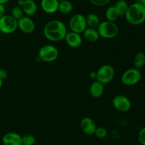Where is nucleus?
Here are the masks:
<instances>
[{
    "label": "nucleus",
    "instance_id": "obj_1",
    "mask_svg": "<svg viewBox=\"0 0 145 145\" xmlns=\"http://www.w3.org/2000/svg\"><path fill=\"white\" fill-rule=\"evenodd\" d=\"M67 32L66 25L59 20L48 21L43 28L44 36L52 42H59L65 40Z\"/></svg>",
    "mask_w": 145,
    "mask_h": 145
},
{
    "label": "nucleus",
    "instance_id": "obj_2",
    "mask_svg": "<svg viewBox=\"0 0 145 145\" xmlns=\"http://www.w3.org/2000/svg\"><path fill=\"white\" fill-rule=\"evenodd\" d=\"M125 17L131 25H140L145 21V7L137 2L134 3L129 6Z\"/></svg>",
    "mask_w": 145,
    "mask_h": 145
},
{
    "label": "nucleus",
    "instance_id": "obj_3",
    "mask_svg": "<svg viewBox=\"0 0 145 145\" xmlns=\"http://www.w3.org/2000/svg\"><path fill=\"white\" fill-rule=\"evenodd\" d=\"M99 36L105 39H112L116 38L119 33V28L115 22L103 21L97 27Z\"/></svg>",
    "mask_w": 145,
    "mask_h": 145
},
{
    "label": "nucleus",
    "instance_id": "obj_4",
    "mask_svg": "<svg viewBox=\"0 0 145 145\" xmlns=\"http://www.w3.org/2000/svg\"><path fill=\"white\" fill-rule=\"evenodd\" d=\"M142 74L140 69L136 68H130L125 71L121 76V82L127 86H132L140 82Z\"/></svg>",
    "mask_w": 145,
    "mask_h": 145
},
{
    "label": "nucleus",
    "instance_id": "obj_5",
    "mask_svg": "<svg viewBox=\"0 0 145 145\" xmlns=\"http://www.w3.org/2000/svg\"><path fill=\"white\" fill-rule=\"evenodd\" d=\"M115 76V69L110 65H103L96 71V81L104 84L112 82Z\"/></svg>",
    "mask_w": 145,
    "mask_h": 145
},
{
    "label": "nucleus",
    "instance_id": "obj_6",
    "mask_svg": "<svg viewBox=\"0 0 145 145\" xmlns=\"http://www.w3.org/2000/svg\"><path fill=\"white\" fill-rule=\"evenodd\" d=\"M59 56L57 48L52 45H45L38 50V57L40 60L45 62H52Z\"/></svg>",
    "mask_w": 145,
    "mask_h": 145
},
{
    "label": "nucleus",
    "instance_id": "obj_7",
    "mask_svg": "<svg viewBox=\"0 0 145 145\" xmlns=\"http://www.w3.org/2000/svg\"><path fill=\"white\" fill-rule=\"evenodd\" d=\"M18 29V21L11 15L5 14L0 18V32L4 34H11Z\"/></svg>",
    "mask_w": 145,
    "mask_h": 145
},
{
    "label": "nucleus",
    "instance_id": "obj_8",
    "mask_svg": "<svg viewBox=\"0 0 145 145\" xmlns=\"http://www.w3.org/2000/svg\"><path fill=\"white\" fill-rule=\"evenodd\" d=\"M69 27L72 32L79 34L83 33L87 28L86 17L81 14H74L69 19Z\"/></svg>",
    "mask_w": 145,
    "mask_h": 145
},
{
    "label": "nucleus",
    "instance_id": "obj_9",
    "mask_svg": "<svg viewBox=\"0 0 145 145\" xmlns=\"http://www.w3.org/2000/svg\"><path fill=\"white\" fill-rule=\"evenodd\" d=\"M113 106L116 110L121 113L129 111L132 107L130 99L124 95H117L113 99Z\"/></svg>",
    "mask_w": 145,
    "mask_h": 145
},
{
    "label": "nucleus",
    "instance_id": "obj_10",
    "mask_svg": "<svg viewBox=\"0 0 145 145\" xmlns=\"http://www.w3.org/2000/svg\"><path fill=\"white\" fill-rule=\"evenodd\" d=\"M18 28L24 33H32L35 31V23L30 17L23 16L18 20Z\"/></svg>",
    "mask_w": 145,
    "mask_h": 145
},
{
    "label": "nucleus",
    "instance_id": "obj_11",
    "mask_svg": "<svg viewBox=\"0 0 145 145\" xmlns=\"http://www.w3.org/2000/svg\"><path fill=\"white\" fill-rule=\"evenodd\" d=\"M80 127L82 132L87 135H93L97 127L93 119L89 117L82 118L80 123Z\"/></svg>",
    "mask_w": 145,
    "mask_h": 145
},
{
    "label": "nucleus",
    "instance_id": "obj_12",
    "mask_svg": "<svg viewBox=\"0 0 145 145\" xmlns=\"http://www.w3.org/2000/svg\"><path fill=\"white\" fill-rule=\"evenodd\" d=\"M65 40L70 48H77L82 45V37L80 34L70 31L67 32L65 38Z\"/></svg>",
    "mask_w": 145,
    "mask_h": 145
},
{
    "label": "nucleus",
    "instance_id": "obj_13",
    "mask_svg": "<svg viewBox=\"0 0 145 145\" xmlns=\"http://www.w3.org/2000/svg\"><path fill=\"white\" fill-rule=\"evenodd\" d=\"M2 143L4 145H22L21 136L14 132L7 133L3 136Z\"/></svg>",
    "mask_w": 145,
    "mask_h": 145
},
{
    "label": "nucleus",
    "instance_id": "obj_14",
    "mask_svg": "<svg viewBox=\"0 0 145 145\" xmlns=\"http://www.w3.org/2000/svg\"><path fill=\"white\" fill-rule=\"evenodd\" d=\"M59 3L57 0H41L40 7L47 14H54L58 11Z\"/></svg>",
    "mask_w": 145,
    "mask_h": 145
},
{
    "label": "nucleus",
    "instance_id": "obj_15",
    "mask_svg": "<svg viewBox=\"0 0 145 145\" xmlns=\"http://www.w3.org/2000/svg\"><path fill=\"white\" fill-rule=\"evenodd\" d=\"M89 93L93 98L99 99L101 97L104 93V86L103 84L96 80L91 84L89 88Z\"/></svg>",
    "mask_w": 145,
    "mask_h": 145
},
{
    "label": "nucleus",
    "instance_id": "obj_16",
    "mask_svg": "<svg viewBox=\"0 0 145 145\" xmlns=\"http://www.w3.org/2000/svg\"><path fill=\"white\" fill-rule=\"evenodd\" d=\"M21 8L24 14L28 17L34 16L38 11V6L33 0H25Z\"/></svg>",
    "mask_w": 145,
    "mask_h": 145
},
{
    "label": "nucleus",
    "instance_id": "obj_17",
    "mask_svg": "<svg viewBox=\"0 0 145 145\" xmlns=\"http://www.w3.org/2000/svg\"><path fill=\"white\" fill-rule=\"evenodd\" d=\"M83 34L84 39L89 42H97L99 40V38H100L97 29H96V28H91L87 27L86 30L83 32Z\"/></svg>",
    "mask_w": 145,
    "mask_h": 145
},
{
    "label": "nucleus",
    "instance_id": "obj_18",
    "mask_svg": "<svg viewBox=\"0 0 145 145\" xmlns=\"http://www.w3.org/2000/svg\"><path fill=\"white\" fill-rule=\"evenodd\" d=\"M86 21L87 27L91 28H97L99 25L100 24V18L99 16L93 13L88 14L87 16L86 17Z\"/></svg>",
    "mask_w": 145,
    "mask_h": 145
},
{
    "label": "nucleus",
    "instance_id": "obj_19",
    "mask_svg": "<svg viewBox=\"0 0 145 145\" xmlns=\"http://www.w3.org/2000/svg\"><path fill=\"white\" fill-rule=\"evenodd\" d=\"M105 16H106V21H111V22H115L118 18V12L115 6H110L106 9Z\"/></svg>",
    "mask_w": 145,
    "mask_h": 145
},
{
    "label": "nucleus",
    "instance_id": "obj_20",
    "mask_svg": "<svg viewBox=\"0 0 145 145\" xmlns=\"http://www.w3.org/2000/svg\"><path fill=\"white\" fill-rule=\"evenodd\" d=\"M115 7L118 12L119 16H125L128 9L129 5L125 0H118L116 1Z\"/></svg>",
    "mask_w": 145,
    "mask_h": 145
},
{
    "label": "nucleus",
    "instance_id": "obj_21",
    "mask_svg": "<svg viewBox=\"0 0 145 145\" xmlns=\"http://www.w3.org/2000/svg\"><path fill=\"white\" fill-rule=\"evenodd\" d=\"M133 65L135 68L140 69L145 65V54L143 52H138L134 57Z\"/></svg>",
    "mask_w": 145,
    "mask_h": 145
},
{
    "label": "nucleus",
    "instance_id": "obj_22",
    "mask_svg": "<svg viewBox=\"0 0 145 145\" xmlns=\"http://www.w3.org/2000/svg\"><path fill=\"white\" fill-rule=\"evenodd\" d=\"M73 9V5L69 1H61L59 3V7H58V11L63 14H68L72 12Z\"/></svg>",
    "mask_w": 145,
    "mask_h": 145
},
{
    "label": "nucleus",
    "instance_id": "obj_23",
    "mask_svg": "<svg viewBox=\"0 0 145 145\" xmlns=\"http://www.w3.org/2000/svg\"><path fill=\"white\" fill-rule=\"evenodd\" d=\"M21 140H22V145H34L36 142L35 137L30 134L22 136Z\"/></svg>",
    "mask_w": 145,
    "mask_h": 145
},
{
    "label": "nucleus",
    "instance_id": "obj_24",
    "mask_svg": "<svg viewBox=\"0 0 145 145\" xmlns=\"http://www.w3.org/2000/svg\"><path fill=\"white\" fill-rule=\"evenodd\" d=\"M11 16L15 18L16 20H19L20 18L24 16V13L22 8L20 7H15L11 9Z\"/></svg>",
    "mask_w": 145,
    "mask_h": 145
},
{
    "label": "nucleus",
    "instance_id": "obj_25",
    "mask_svg": "<svg viewBox=\"0 0 145 145\" xmlns=\"http://www.w3.org/2000/svg\"><path fill=\"white\" fill-rule=\"evenodd\" d=\"M95 135L96 137L99 139H103L107 136L108 131L106 127H96V132H95Z\"/></svg>",
    "mask_w": 145,
    "mask_h": 145
},
{
    "label": "nucleus",
    "instance_id": "obj_26",
    "mask_svg": "<svg viewBox=\"0 0 145 145\" xmlns=\"http://www.w3.org/2000/svg\"><path fill=\"white\" fill-rule=\"evenodd\" d=\"M110 0H90L91 3L96 7H103L110 2Z\"/></svg>",
    "mask_w": 145,
    "mask_h": 145
},
{
    "label": "nucleus",
    "instance_id": "obj_27",
    "mask_svg": "<svg viewBox=\"0 0 145 145\" xmlns=\"http://www.w3.org/2000/svg\"><path fill=\"white\" fill-rule=\"evenodd\" d=\"M138 141L142 145H145V127H142L139 132Z\"/></svg>",
    "mask_w": 145,
    "mask_h": 145
},
{
    "label": "nucleus",
    "instance_id": "obj_28",
    "mask_svg": "<svg viewBox=\"0 0 145 145\" xmlns=\"http://www.w3.org/2000/svg\"><path fill=\"white\" fill-rule=\"evenodd\" d=\"M7 76H8V74H7V71L1 68V69H0V79L4 80V79H7Z\"/></svg>",
    "mask_w": 145,
    "mask_h": 145
},
{
    "label": "nucleus",
    "instance_id": "obj_29",
    "mask_svg": "<svg viewBox=\"0 0 145 145\" xmlns=\"http://www.w3.org/2000/svg\"><path fill=\"white\" fill-rule=\"evenodd\" d=\"M5 15V7L4 4H0V18Z\"/></svg>",
    "mask_w": 145,
    "mask_h": 145
},
{
    "label": "nucleus",
    "instance_id": "obj_30",
    "mask_svg": "<svg viewBox=\"0 0 145 145\" xmlns=\"http://www.w3.org/2000/svg\"><path fill=\"white\" fill-rule=\"evenodd\" d=\"M89 76H90V77L91 78V79H96V72H94V71H93V72H91L90 73V74H89Z\"/></svg>",
    "mask_w": 145,
    "mask_h": 145
},
{
    "label": "nucleus",
    "instance_id": "obj_31",
    "mask_svg": "<svg viewBox=\"0 0 145 145\" xmlns=\"http://www.w3.org/2000/svg\"><path fill=\"white\" fill-rule=\"evenodd\" d=\"M136 2L142 4V5L144 6V7H145V0H137V1H136Z\"/></svg>",
    "mask_w": 145,
    "mask_h": 145
},
{
    "label": "nucleus",
    "instance_id": "obj_32",
    "mask_svg": "<svg viewBox=\"0 0 145 145\" xmlns=\"http://www.w3.org/2000/svg\"><path fill=\"white\" fill-rule=\"evenodd\" d=\"M9 0H0V4H5L6 3H7Z\"/></svg>",
    "mask_w": 145,
    "mask_h": 145
},
{
    "label": "nucleus",
    "instance_id": "obj_33",
    "mask_svg": "<svg viewBox=\"0 0 145 145\" xmlns=\"http://www.w3.org/2000/svg\"><path fill=\"white\" fill-rule=\"evenodd\" d=\"M2 84H3V80L1 79H0V89H1V88L2 87Z\"/></svg>",
    "mask_w": 145,
    "mask_h": 145
},
{
    "label": "nucleus",
    "instance_id": "obj_34",
    "mask_svg": "<svg viewBox=\"0 0 145 145\" xmlns=\"http://www.w3.org/2000/svg\"><path fill=\"white\" fill-rule=\"evenodd\" d=\"M59 2H61V1H67V0H57Z\"/></svg>",
    "mask_w": 145,
    "mask_h": 145
},
{
    "label": "nucleus",
    "instance_id": "obj_35",
    "mask_svg": "<svg viewBox=\"0 0 145 145\" xmlns=\"http://www.w3.org/2000/svg\"><path fill=\"white\" fill-rule=\"evenodd\" d=\"M76 1H82V0H76Z\"/></svg>",
    "mask_w": 145,
    "mask_h": 145
},
{
    "label": "nucleus",
    "instance_id": "obj_36",
    "mask_svg": "<svg viewBox=\"0 0 145 145\" xmlns=\"http://www.w3.org/2000/svg\"><path fill=\"white\" fill-rule=\"evenodd\" d=\"M0 69H1V67H0Z\"/></svg>",
    "mask_w": 145,
    "mask_h": 145
},
{
    "label": "nucleus",
    "instance_id": "obj_37",
    "mask_svg": "<svg viewBox=\"0 0 145 145\" xmlns=\"http://www.w3.org/2000/svg\"><path fill=\"white\" fill-rule=\"evenodd\" d=\"M24 1H25V0H24Z\"/></svg>",
    "mask_w": 145,
    "mask_h": 145
},
{
    "label": "nucleus",
    "instance_id": "obj_38",
    "mask_svg": "<svg viewBox=\"0 0 145 145\" xmlns=\"http://www.w3.org/2000/svg\"><path fill=\"white\" fill-rule=\"evenodd\" d=\"M125 1H127V0H125Z\"/></svg>",
    "mask_w": 145,
    "mask_h": 145
}]
</instances>
